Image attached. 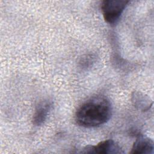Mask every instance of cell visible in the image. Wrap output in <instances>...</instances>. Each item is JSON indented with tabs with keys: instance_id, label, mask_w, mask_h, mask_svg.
Listing matches in <instances>:
<instances>
[{
	"instance_id": "6da1fadb",
	"label": "cell",
	"mask_w": 154,
	"mask_h": 154,
	"mask_svg": "<svg viewBox=\"0 0 154 154\" xmlns=\"http://www.w3.org/2000/svg\"><path fill=\"white\" fill-rule=\"evenodd\" d=\"M112 114L109 100L102 95L90 97L77 109L75 118L78 125L84 128H94L107 122Z\"/></svg>"
},
{
	"instance_id": "7a4b0ae2",
	"label": "cell",
	"mask_w": 154,
	"mask_h": 154,
	"mask_svg": "<svg viewBox=\"0 0 154 154\" xmlns=\"http://www.w3.org/2000/svg\"><path fill=\"white\" fill-rule=\"evenodd\" d=\"M129 2V1L126 0L103 1L102 2L101 9L105 22L109 24L116 23Z\"/></svg>"
},
{
	"instance_id": "3957f363",
	"label": "cell",
	"mask_w": 154,
	"mask_h": 154,
	"mask_svg": "<svg viewBox=\"0 0 154 154\" xmlns=\"http://www.w3.org/2000/svg\"><path fill=\"white\" fill-rule=\"evenodd\" d=\"M82 153H105L120 154L124 153L122 147L112 140L102 141L96 145H90L85 147L80 152Z\"/></svg>"
},
{
	"instance_id": "277c9868",
	"label": "cell",
	"mask_w": 154,
	"mask_h": 154,
	"mask_svg": "<svg viewBox=\"0 0 154 154\" xmlns=\"http://www.w3.org/2000/svg\"><path fill=\"white\" fill-rule=\"evenodd\" d=\"M52 103L49 100L40 102L37 106L33 118L32 122L35 126H40L46 121L51 109Z\"/></svg>"
},
{
	"instance_id": "5b68a950",
	"label": "cell",
	"mask_w": 154,
	"mask_h": 154,
	"mask_svg": "<svg viewBox=\"0 0 154 154\" xmlns=\"http://www.w3.org/2000/svg\"><path fill=\"white\" fill-rule=\"evenodd\" d=\"M153 140L149 137L140 136L134 143L130 153L133 154L153 153Z\"/></svg>"
},
{
	"instance_id": "8992f818",
	"label": "cell",
	"mask_w": 154,
	"mask_h": 154,
	"mask_svg": "<svg viewBox=\"0 0 154 154\" xmlns=\"http://www.w3.org/2000/svg\"><path fill=\"white\" fill-rule=\"evenodd\" d=\"M132 102L136 108L144 112L149 110L153 103L150 97L139 91L134 92L132 95Z\"/></svg>"
}]
</instances>
